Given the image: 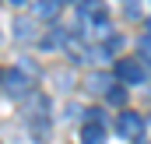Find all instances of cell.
Returning a JSON list of instances; mask_svg holds the SVG:
<instances>
[{
  "instance_id": "obj_11",
  "label": "cell",
  "mask_w": 151,
  "mask_h": 144,
  "mask_svg": "<svg viewBox=\"0 0 151 144\" xmlns=\"http://www.w3.org/2000/svg\"><path fill=\"white\" fill-rule=\"evenodd\" d=\"M137 53H141V60H144V63L151 67V32L141 39V42H137Z\"/></svg>"
},
{
  "instance_id": "obj_7",
  "label": "cell",
  "mask_w": 151,
  "mask_h": 144,
  "mask_svg": "<svg viewBox=\"0 0 151 144\" xmlns=\"http://www.w3.org/2000/svg\"><path fill=\"white\" fill-rule=\"evenodd\" d=\"M14 35H18V42H32V39H39V28L32 18H18L14 21Z\"/></svg>"
},
{
  "instance_id": "obj_14",
  "label": "cell",
  "mask_w": 151,
  "mask_h": 144,
  "mask_svg": "<svg viewBox=\"0 0 151 144\" xmlns=\"http://www.w3.org/2000/svg\"><path fill=\"white\" fill-rule=\"evenodd\" d=\"M14 4H21V0H14Z\"/></svg>"
},
{
  "instance_id": "obj_3",
  "label": "cell",
  "mask_w": 151,
  "mask_h": 144,
  "mask_svg": "<svg viewBox=\"0 0 151 144\" xmlns=\"http://www.w3.org/2000/svg\"><path fill=\"white\" fill-rule=\"evenodd\" d=\"M144 60H116V77L123 84H144Z\"/></svg>"
},
{
  "instance_id": "obj_2",
  "label": "cell",
  "mask_w": 151,
  "mask_h": 144,
  "mask_svg": "<svg viewBox=\"0 0 151 144\" xmlns=\"http://www.w3.org/2000/svg\"><path fill=\"white\" fill-rule=\"evenodd\" d=\"M25 120H28V130L35 127V137H46L49 134V99L32 95V102H25Z\"/></svg>"
},
{
  "instance_id": "obj_10",
  "label": "cell",
  "mask_w": 151,
  "mask_h": 144,
  "mask_svg": "<svg viewBox=\"0 0 151 144\" xmlns=\"http://www.w3.org/2000/svg\"><path fill=\"white\" fill-rule=\"evenodd\" d=\"M63 42H67V35H63L60 28H49L46 35L39 39V46H42V49H56V46H63Z\"/></svg>"
},
{
  "instance_id": "obj_8",
  "label": "cell",
  "mask_w": 151,
  "mask_h": 144,
  "mask_svg": "<svg viewBox=\"0 0 151 144\" xmlns=\"http://www.w3.org/2000/svg\"><path fill=\"white\" fill-rule=\"evenodd\" d=\"M88 91L109 95V91H113V74H91V77H88Z\"/></svg>"
},
{
  "instance_id": "obj_12",
  "label": "cell",
  "mask_w": 151,
  "mask_h": 144,
  "mask_svg": "<svg viewBox=\"0 0 151 144\" xmlns=\"http://www.w3.org/2000/svg\"><path fill=\"white\" fill-rule=\"evenodd\" d=\"M106 102H109V106H123V102H127V91H123V88H116V84H113V91L106 95Z\"/></svg>"
},
{
  "instance_id": "obj_1",
  "label": "cell",
  "mask_w": 151,
  "mask_h": 144,
  "mask_svg": "<svg viewBox=\"0 0 151 144\" xmlns=\"http://www.w3.org/2000/svg\"><path fill=\"white\" fill-rule=\"evenodd\" d=\"M32 77L35 74H28L25 67H4L0 71V88L7 91V99L25 102V99H32Z\"/></svg>"
},
{
  "instance_id": "obj_9",
  "label": "cell",
  "mask_w": 151,
  "mask_h": 144,
  "mask_svg": "<svg viewBox=\"0 0 151 144\" xmlns=\"http://www.w3.org/2000/svg\"><path fill=\"white\" fill-rule=\"evenodd\" d=\"M81 144H106V130H102L99 123L84 127V130H81Z\"/></svg>"
},
{
  "instance_id": "obj_6",
  "label": "cell",
  "mask_w": 151,
  "mask_h": 144,
  "mask_svg": "<svg viewBox=\"0 0 151 144\" xmlns=\"http://www.w3.org/2000/svg\"><path fill=\"white\" fill-rule=\"evenodd\" d=\"M60 7H63V0H35V4H32V14L42 18V21H53V18L60 14Z\"/></svg>"
},
{
  "instance_id": "obj_13",
  "label": "cell",
  "mask_w": 151,
  "mask_h": 144,
  "mask_svg": "<svg viewBox=\"0 0 151 144\" xmlns=\"http://www.w3.org/2000/svg\"><path fill=\"white\" fill-rule=\"evenodd\" d=\"M148 32H151V18H148Z\"/></svg>"
},
{
  "instance_id": "obj_5",
  "label": "cell",
  "mask_w": 151,
  "mask_h": 144,
  "mask_svg": "<svg viewBox=\"0 0 151 144\" xmlns=\"http://www.w3.org/2000/svg\"><path fill=\"white\" fill-rule=\"evenodd\" d=\"M77 11H81V21L84 25H102L106 21V4L102 0H81Z\"/></svg>"
},
{
  "instance_id": "obj_4",
  "label": "cell",
  "mask_w": 151,
  "mask_h": 144,
  "mask_svg": "<svg viewBox=\"0 0 151 144\" xmlns=\"http://www.w3.org/2000/svg\"><path fill=\"white\" fill-rule=\"evenodd\" d=\"M141 127H144V116H141V112H134V109H123V112H119V120H116V134H119V137H127V141H130V137H137V134H141Z\"/></svg>"
}]
</instances>
